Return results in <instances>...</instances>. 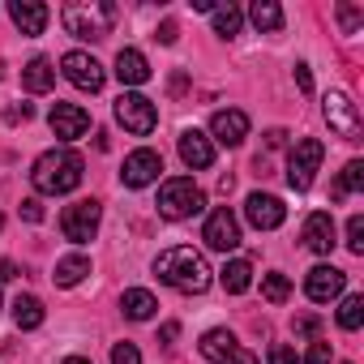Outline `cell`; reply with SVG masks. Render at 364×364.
Segmentation results:
<instances>
[{
    "label": "cell",
    "mask_w": 364,
    "mask_h": 364,
    "mask_svg": "<svg viewBox=\"0 0 364 364\" xmlns=\"http://www.w3.org/2000/svg\"><path fill=\"white\" fill-rule=\"evenodd\" d=\"M0 77H5V60H0Z\"/></svg>",
    "instance_id": "cell-45"
},
{
    "label": "cell",
    "mask_w": 364,
    "mask_h": 364,
    "mask_svg": "<svg viewBox=\"0 0 364 364\" xmlns=\"http://www.w3.org/2000/svg\"><path fill=\"white\" fill-rule=\"evenodd\" d=\"M60 22L73 39H107L112 26H116V5H107V0H69V5L60 9Z\"/></svg>",
    "instance_id": "cell-3"
},
{
    "label": "cell",
    "mask_w": 364,
    "mask_h": 364,
    "mask_svg": "<svg viewBox=\"0 0 364 364\" xmlns=\"http://www.w3.org/2000/svg\"><path fill=\"white\" fill-rule=\"evenodd\" d=\"M240 22H245V14H240L236 5H223V9H215V35L232 39V35H240Z\"/></svg>",
    "instance_id": "cell-28"
},
{
    "label": "cell",
    "mask_w": 364,
    "mask_h": 364,
    "mask_svg": "<svg viewBox=\"0 0 364 364\" xmlns=\"http://www.w3.org/2000/svg\"><path fill=\"white\" fill-rule=\"evenodd\" d=\"M116 77H120L124 86H146V82H150L146 56H141L137 48H120V52H116Z\"/></svg>",
    "instance_id": "cell-20"
},
{
    "label": "cell",
    "mask_w": 364,
    "mask_h": 364,
    "mask_svg": "<svg viewBox=\"0 0 364 364\" xmlns=\"http://www.w3.org/2000/svg\"><path fill=\"white\" fill-rule=\"evenodd\" d=\"M360 185H364V163H360V159H351V163L343 167V176L334 180V189H330V198H334V202H343V198H347V193H355Z\"/></svg>",
    "instance_id": "cell-26"
},
{
    "label": "cell",
    "mask_w": 364,
    "mask_h": 364,
    "mask_svg": "<svg viewBox=\"0 0 364 364\" xmlns=\"http://www.w3.org/2000/svg\"><path fill=\"white\" fill-rule=\"evenodd\" d=\"M321 159H326V146H321L317 137H300V141L291 146V154H287V185H291L296 193H309V189H313V176H317Z\"/></svg>",
    "instance_id": "cell-5"
},
{
    "label": "cell",
    "mask_w": 364,
    "mask_h": 364,
    "mask_svg": "<svg viewBox=\"0 0 364 364\" xmlns=\"http://www.w3.org/2000/svg\"><path fill=\"white\" fill-rule=\"evenodd\" d=\"M82 171H86L82 154L69 150V146H60V150H48V154L35 159L31 185H35L39 193H48V198H60V193H73V189L82 185Z\"/></svg>",
    "instance_id": "cell-2"
},
{
    "label": "cell",
    "mask_w": 364,
    "mask_h": 364,
    "mask_svg": "<svg viewBox=\"0 0 364 364\" xmlns=\"http://www.w3.org/2000/svg\"><path fill=\"white\" fill-rule=\"evenodd\" d=\"M360 321H364V296H347L338 304V326L343 330H360Z\"/></svg>",
    "instance_id": "cell-30"
},
{
    "label": "cell",
    "mask_w": 364,
    "mask_h": 364,
    "mask_svg": "<svg viewBox=\"0 0 364 364\" xmlns=\"http://www.w3.org/2000/svg\"><path fill=\"white\" fill-rule=\"evenodd\" d=\"M0 228H5V215H0Z\"/></svg>",
    "instance_id": "cell-46"
},
{
    "label": "cell",
    "mask_w": 364,
    "mask_h": 364,
    "mask_svg": "<svg viewBox=\"0 0 364 364\" xmlns=\"http://www.w3.org/2000/svg\"><path fill=\"white\" fill-rule=\"evenodd\" d=\"M296 334H317V317H296Z\"/></svg>",
    "instance_id": "cell-40"
},
{
    "label": "cell",
    "mask_w": 364,
    "mask_h": 364,
    "mask_svg": "<svg viewBox=\"0 0 364 364\" xmlns=\"http://www.w3.org/2000/svg\"><path fill=\"white\" fill-rule=\"evenodd\" d=\"M180 159H185V167H193V171L210 167V163H215L210 137H206L202 129H185V133H180Z\"/></svg>",
    "instance_id": "cell-19"
},
{
    "label": "cell",
    "mask_w": 364,
    "mask_h": 364,
    "mask_svg": "<svg viewBox=\"0 0 364 364\" xmlns=\"http://www.w3.org/2000/svg\"><path fill=\"white\" fill-rule=\"evenodd\" d=\"M35 116V107L31 103H18V107H9V124H22V120H31Z\"/></svg>",
    "instance_id": "cell-38"
},
{
    "label": "cell",
    "mask_w": 364,
    "mask_h": 364,
    "mask_svg": "<svg viewBox=\"0 0 364 364\" xmlns=\"http://www.w3.org/2000/svg\"><path fill=\"white\" fill-rule=\"evenodd\" d=\"M270 364H300V355H296L287 343H274V347H270Z\"/></svg>",
    "instance_id": "cell-34"
},
{
    "label": "cell",
    "mask_w": 364,
    "mask_h": 364,
    "mask_svg": "<svg viewBox=\"0 0 364 364\" xmlns=\"http://www.w3.org/2000/svg\"><path fill=\"white\" fill-rule=\"evenodd\" d=\"M326 124L343 137V141H360V133H364V124H360V112H355V103L343 95V90H330L326 95Z\"/></svg>",
    "instance_id": "cell-7"
},
{
    "label": "cell",
    "mask_w": 364,
    "mask_h": 364,
    "mask_svg": "<svg viewBox=\"0 0 364 364\" xmlns=\"http://www.w3.org/2000/svg\"><path fill=\"white\" fill-rule=\"evenodd\" d=\"M202 355H206L210 364H257V355L245 351L232 330H206V334H202Z\"/></svg>",
    "instance_id": "cell-9"
},
{
    "label": "cell",
    "mask_w": 364,
    "mask_h": 364,
    "mask_svg": "<svg viewBox=\"0 0 364 364\" xmlns=\"http://www.w3.org/2000/svg\"><path fill=\"white\" fill-rule=\"evenodd\" d=\"M338 245V232H334V219L326 215V210H313L309 219H304V249H313V253H330Z\"/></svg>",
    "instance_id": "cell-17"
},
{
    "label": "cell",
    "mask_w": 364,
    "mask_h": 364,
    "mask_svg": "<svg viewBox=\"0 0 364 364\" xmlns=\"http://www.w3.org/2000/svg\"><path fill=\"white\" fill-rule=\"evenodd\" d=\"M262 296H266L270 304H283V300L291 296V279L279 274V270H274V274H262Z\"/></svg>",
    "instance_id": "cell-29"
},
{
    "label": "cell",
    "mask_w": 364,
    "mask_h": 364,
    "mask_svg": "<svg viewBox=\"0 0 364 364\" xmlns=\"http://www.w3.org/2000/svg\"><path fill=\"white\" fill-rule=\"evenodd\" d=\"M99 219H103V206H99L95 198H86V202H73V206H65V215H60V232H65V240H73V245H86V240H95V232H99Z\"/></svg>",
    "instance_id": "cell-6"
},
{
    "label": "cell",
    "mask_w": 364,
    "mask_h": 364,
    "mask_svg": "<svg viewBox=\"0 0 364 364\" xmlns=\"http://www.w3.org/2000/svg\"><path fill=\"white\" fill-rule=\"evenodd\" d=\"M283 141H287V133H283V129H270V133H266V146H283Z\"/></svg>",
    "instance_id": "cell-41"
},
{
    "label": "cell",
    "mask_w": 364,
    "mask_h": 364,
    "mask_svg": "<svg viewBox=\"0 0 364 364\" xmlns=\"http://www.w3.org/2000/svg\"><path fill=\"white\" fill-rule=\"evenodd\" d=\"M300 364H330V343H313L309 355H304Z\"/></svg>",
    "instance_id": "cell-35"
},
{
    "label": "cell",
    "mask_w": 364,
    "mask_h": 364,
    "mask_svg": "<svg viewBox=\"0 0 364 364\" xmlns=\"http://www.w3.org/2000/svg\"><path fill=\"white\" fill-rule=\"evenodd\" d=\"M202 240H206V249H215V253H236V249H240V223H236V215H232L228 206L210 210V219H206V228H202Z\"/></svg>",
    "instance_id": "cell-8"
},
{
    "label": "cell",
    "mask_w": 364,
    "mask_h": 364,
    "mask_svg": "<svg viewBox=\"0 0 364 364\" xmlns=\"http://www.w3.org/2000/svg\"><path fill=\"white\" fill-rule=\"evenodd\" d=\"M14 321H18V330H39V326H43V304H39V296H18V300H14Z\"/></svg>",
    "instance_id": "cell-25"
},
{
    "label": "cell",
    "mask_w": 364,
    "mask_h": 364,
    "mask_svg": "<svg viewBox=\"0 0 364 364\" xmlns=\"http://www.w3.org/2000/svg\"><path fill=\"white\" fill-rule=\"evenodd\" d=\"M56 86V69H52V60L48 56H35L26 69H22V90H31V95H48Z\"/></svg>",
    "instance_id": "cell-21"
},
{
    "label": "cell",
    "mask_w": 364,
    "mask_h": 364,
    "mask_svg": "<svg viewBox=\"0 0 364 364\" xmlns=\"http://www.w3.org/2000/svg\"><path fill=\"white\" fill-rule=\"evenodd\" d=\"M210 133H215L219 146H240L249 137V116L240 107H223V112L210 116Z\"/></svg>",
    "instance_id": "cell-16"
},
{
    "label": "cell",
    "mask_w": 364,
    "mask_h": 364,
    "mask_svg": "<svg viewBox=\"0 0 364 364\" xmlns=\"http://www.w3.org/2000/svg\"><path fill=\"white\" fill-rule=\"evenodd\" d=\"M0 279H5V283L18 279V266H14V262H0Z\"/></svg>",
    "instance_id": "cell-42"
},
{
    "label": "cell",
    "mask_w": 364,
    "mask_h": 364,
    "mask_svg": "<svg viewBox=\"0 0 364 364\" xmlns=\"http://www.w3.org/2000/svg\"><path fill=\"white\" fill-rule=\"evenodd\" d=\"M219 283H223V291L240 296V291H249V283H253V266H249L245 257H232V262L219 270Z\"/></svg>",
    "instance_id": "cell-23"
},
{
    "label": "cell",
    "mask_w": 364,
    "mask_h": 364,
    "mask_svg": "<svg viewBox=\"0 0 364 364\" xmlns=\"http://www.w3.org/2000/svg\"><path fill=\"white\" fill-rule=\"evenodd\" d=\"M343 287H347V274L334 270V266H313L309 279H304V291H309V300H317V304H330L334 296H343Z\"/></svg>",
    "instance_id": "cell-15"
},
{
    "label": "cell",
    "mask_w": 364,
    "mask_h": 364,
    "mask_svg": "<svg viewBox=\"0 0 364 364\" xmlns=\"http://www.w3.org/2000/svg\"><path fill=\"white\" fill-rule=\"evenodd\" d=\"M22 219H26V223H43V206H39L35 198H26V202H22Z\"/></svg>",
    "instance_id": "cell-36"
},
{
    "label": "cell",
    "mask_w": 364,
    "mask_h": 364,
    "mask_svg": "<svg viewBox=\"0 0 364 364\" xmlns=\"http://www.w3.org/2000/svg\"><path fill=\"white\" fill-rule=\"evenodd\" d=\"M176 334H180V326H176V321H167V326H163V343H171Z\"/></svg>",
    "instance_id": "cell-43"
},
{
    "label": "cell",
    "mask_w": 364,
    "mask_h": 364,
    "mask_svg": "<svg viewBox=\"0 0 364 364\" xmlns=\"http://www.w3.org/2000/svg\"><path fill=\"white\" fill-rule=\"evenodd\" d=\"M296 86H300V95H313V73H309V65H296Z\"/></svg>",
    "instance_id": "cell-37"
},
{
    "label": "cell",
    "mask_w": 364,
    "mask_h": 364,
    "mask_svg": "<svg viewBox=\"0 0 364 364\" xmlns=\"http://www.w3.org/2000/svg\"><path fill=\"white\" fill-rule=\"evenodd\" d=\"M334 14H338V26H343V35H355V31L364 26V9H360V5H338Z\"/></svg>",
    "instance_id": "cell-31"
},
{
    "label": "cell",
    "mask_w": 364,
    "mask_h": 364,
    "mask_svg": "<svg viewBox=\"0 0 364 364\" xmlns=\"http://www.w3.org/2000/svg\"><path fill=\"white\" fill-rule=\"evenodd\" d=\"M112 364H141L137 343H116V347H112Z\"/></svg>",
    "instance_id": "cell-33"
},
{
    "label": "cell",
    "mask_w": 364,
    "mask_h": 364,
    "mask_svg": "<svg viewBox=\"0 0 364 364\" xmlns=\"http://www.w3.org/2000/svg\"><path fill=\"white\" fill-rule=\"evenodd\" d=\"M120 309H124L129 321H150V317L159 313V300H154L150 291H141V287H129L124 300H120Z\"/></svg>",
    "instance_id": "cell-22"
},
{
    "label": "cell",
    "mask_w": 364,
    "mask_h": 364,
    "mask_svg": "<svg viewBox=\"0 0 364 364\" xmlns=\"http://www.w3.org/2000/svg\"><path fill=\"white\" fill-rule=\"evenodd\" d=\"M48 124H52V133L60 137V141H77L86 129H90V112L86 107H77V103H52V112H48Z\"/></svg>",
    "instance_id": "cell-13"
},
{
    "label": "cell",
    "mask_w": 364,
    "mask_h": 364,
    "mask_svg": "<svg viewBox=\"0 0 364 364\" xmlns=\"http://www.w3.org/2000/svg\"><path fill=\"white\" fill-rule=\"evenodd\" d=\"M249 18H253L257 31H283V9L274 5V0H257V5L249 9Z\"/></svg>",
    "instance_id": "cell-27"
},
{
    "label": "cell",
    "mask_w": 364,
    "mask_h": 364,
    "mask_svg": "<svg viewBox=\"0 0 364 364\" xmlns=\"http://www.w3.org/2000/svg\"><path fill=\"white\" fill-rule=\"evenodd\" d=\"M90 274V257H82V253H73V257H60L56 262V287H77L82 279Z\"/></svg>",
    "instance_id": "cell-24"
},
{
    "label": "cell",
    "mask_w": 364,
    "mask_h": 364,
    "mask_svg": "<svg viewBox=\"0 0 364 364\" xmlns=\"http://www.w3.org/2000/svg\"><path fill=\"white\" fill-rule=\"evenodd\" d=\"M65 364H90V360H82V355H69V360H65Z\"/></svg>",
    "instance_id": "cell-44"
},
{
    "label": "cell",
    "mask_w": 364,
    "mask_h": 364,
    "mask_svg": "<svg viewBox=\"0 0 364 364\" xmlns=\"http://www.w3.org/2000/svg\"><path fill=\"white\" fill-rule=\"evenodd\" d=\"M159 215L163 219H171V223H180V219H193V215H202V206H206V193L193 185V176H171V180H163V189H159Z\"/></svg>",
    "instance_id": "cell-4"
},
{
    "label": "cell",
    "mask_w": 364,
    "mask_h": 364,
    "mask_svg": "<svg viewBox=\"0 0 364 364\" xmlns=\"http://www.w3.org/2000/svg\"><path fill=\"white\" fill-rule=\"evenodd\" d=\"M116 120H120L129 133L146 137V133L159 124V112H154V103H150L146 95H120V99H116Z\"/></svg>",
    "instance_id": "cell-11"
},
{
    "label": "cell",
    "mask_w": 364,
    "mask_h": 364,
    "mask_svg": "<svg viewBox=\"0 0 364 364\" xmlns=\"http://www.w3.org/2000/svg\"><path fill=\"white\" fill-rule=\"evenodd\" d=\"M176 35H180V31H176V22H163L154 39H159V43H176Z\"/></svg>",
    "instance_id": "cell-39"
},
{
    "label": "cell",
    "mask_w": 364,
    "mask_h": 364,
    "mask_svg": "<svg viewBox=\"0 0 364 364\" xmlns=\"http://www.w3.org/2000/svg\"><path fill=\"white\" fill-rule=\"evenodd\" d=\"M154 274H159V283L185 291V296H202L210 287V266H206V257L193 245H171V249H163L154 257Z\"/></svg>",
    "instance_id": "cell-1"
},
{
    "label": "cell",
    "mask_w": 364,
    "mask_h": 364,
    "mask_svg": "<svg viewBox=\"0 0 364 364\" xmlns=\"http://www.w3.org/2000/svg\"><path fill=\"white\" fill-rule=\"evenodd\" d=\"M9 18H14V26H18L22 35H43L52 9L39 5V0H9Z\"/></svg>",
    "instance_id": "cell-18"
},
{
    "label": "cell",
    "mask_w": 364,
    "mask_h": 364,
    "mask_svg": "<svg viewBox=\"0 0 364 364\" xmlns=\"http://www.w3.org/2000/svg\"><path fill=\"white\" fill-rule=\"evenodd\" d=\"M245 219H249L257 232H274V228H283L287 206H283L274 193H249V202H245Z\"/></svg>",
    "instance_id": "cell-14"
},
{
    "label": "cell",
    "mask_w": 364,
    "mask_h": 364,
    "mask_svg": "<svg viewBox=\"0 0 364 364\" xmlns=\"http://www.w3.org/2000/svg\"><path fill=\"white\" fill-rule=\"evenodd\" d=\"M347 249L355 257H364V215H351L347 219Z\"/></svg>",
    "instance_id": "cell-32"
},
{
    "label": "cell",
    "mask_w": 364,
    "mask_h": 364,
    "mask_svg": "<svg viewBox=\"0 0 364 364\" xmlns=\"http://www.w3.org/2000/svg\"><path fill=\"white\" fill-rule=\"evenodd\" d=\"M60 69H65V77L77 86V90H103V82H107V73H103V65L90 56V52H65L60 56Z\"/></svg>",
    "instance_id": "cell-10"
},
{
    "label": "cell",
    "mask_w": 364,
    "mask_h": 364,
    "mask_svg": "<svg viewBox=\"0 0 364 364\" xmlns=\"http://www.w3.org/2000/svg\"><path fill=\"white\" fill-rule=\"evenodd\" d=\"M159 171H163V154L159 150H133L129 159H124V167H120V180L129 189H146V185H154L159 180Z\"/></svg>",
    "instance_id": "cell-12"
}]
</instances>
